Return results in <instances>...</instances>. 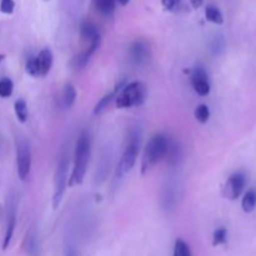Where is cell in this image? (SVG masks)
<instances>
[{
  "label": "cell",
  "instance_id": "cell-22",
  "mask_svg": "<svg viewBox=\"0 0 256 256\" xmlns=\"http://www.w3.org/2000/svg\"><path fill=\"white\" fill-rule=\"evenodd\" d=\"M12 90H14V84L9 78H2L0 80V98H9L12 96Z\"/></svg>",
  "mask_w": 256,
  "mask_h": 256
},
{
  "label": "cell",
  "instance_id": "cell-1",
  "mask_svg": "<svg viewBox=\"0 0 256 256\" xmlns=\"http://www.w3.org/2000/svg\"><path fill=\"white\" fill-rule=\"evenodd\" d=\"M90 152H92V139H90L89 132L84 130L78 138L76 146H75L74 168H72V176L69 179V186L80 185L84 182L88 164H89Z\"/></svg>",
  "mask_w": 256,
  "mask_h": 256
},
{
  "label": "cell",
  "instance_id": "cell-11",
  "mask_svg": "<svg viewBox=\"0 0 256 256\" xmlns=\"http://www.w3.org/2000/svg\"><path fill=\"white\" fill-rule=\"evenodd\" d=\"M100 42H102V38H100V35H98L96 38H94V39L90 42L89 48H88L85 52H82V54H79L78 56L74 58V60H72V62H74V66L78 68V69H82V68H84L85 65L89 62L92 55L94 54V52L98 50V48L100 46Z\"/></svg>",
  "mask_w": 256,
  "mask_h": 256
},
{
  "label": "cell",
  "instance_id": "cell-12",
  "mask_svg": "<svg viewBox=\"0 0 256 256\" xmlns=\"http://www.w3.org/2000/svg\"><path fill=\"white\" fill-rule=\"evenodd\" d=\"M36 60L38 66H39L40 76H46V75L49 74L50 69H52V62H54L52 50L48 49V48L42 49V52L36 55Z\"/></svg>",
  "mask_w": 256,
  "mask_h": 256
},
{
  "label": "cell",
  "instance_id": "cell-20",
  "mask_svg": "<svg viewBox=\"0 0 256 256\" xmlns=\"http://www.w3.org/2000/svg\"><path fill=\"white\" fill-rule=\"evenodd\" d=\"M62 100H64L65 108H68V109L74 105L75 100H76V90H75V88L72 86V84H68L66 86H65Z\"/></svg>",
  "mask_w": 256,
  "mask_h": 256
},
{
  "label": "cell",
  "instance_id": "cell-15",
  "mask_svg": "<svg viewBox=\"0 0 256 256\" xmlns=\"http://www.w3.org/2000/svg\"><path fill=\"white\" fill-rule=\"evenodd\" d=\"M98 35H100L99 32H98L96 26L92 22H82V26H80V36L82 39L92 42Z\"/></svg>",
  "mask_w": 256,
  "mask_h": 256
},
{
  "label": "cell",
  "instance_id": "cell-25",
  "mask_svg": "<svg viewBox=\"0 0 256 256\" xmlns=\"http://www.w3.org/2000/svg\"><path fill=\"white\" fill-rule=\"evenodd\" d=\"M25 70H26V72L30 75V76H35V78L40 76L36 56H30L29 59H28L26 65H25Z\"/></svg>",
  "mask_w": 256,
  "mask_h": 256
},
{
  "label": "cell",
  "instance_id": "cell-33",
  "mask_svg": "<svg viewBox=\"0 0 256 256\" xmlns=\"http://www.w3.org/2000/svg\"><path fill=\"white\" fill-rule=\"evenodd\" d=\"M45 2H48V0H45Z\"/></svg>",
  "mask_w": 256,
  "mask_h": 256
},
{
  "label": "cell",
  "instance_id": "cell-28",
  "mask_svg": "<svg viewBox=\"0 0 256 256\" xmlns=\"http://www.w3.org/2000/svg\"><path fill=\"white\" fill-rule=\"evenodd\" d=\"M180 2H182V0H162V4L165 10L172 12V10H174L175 8L180 4Z\"/></svg>",
  "mask_w": 256,
  "mask_h": 256
},
{
  "label": "cell",
  "instance_id": "cell-10",
  "mask_svg": "<svg viewBox=\"0 0 256 256\" xmlns=\"http://www.w3.org/2000/svg\"><path fill=\"white\" fill-rule=\"evenodd\" d=\"M15 225H16V202L12 200L8 209V219H6V230H5L4 242H2V250H6L10 245V242L14 235Z\"/></svg>",
  "mask_w": 256,
  "mask_h": 256
},
{
  "label": "cell",
  "instance_id": "cell-13",
  "mask_svg": "<svg viewBox=\"0 0 256 256\" xmlns=\"http://www.w3.org/2000/svg\"><path fill=\"white\" fill-rule=\"evenodd\" d=\"M125 80H122V82H119V84L116 85V86H115V89L112 90V92H109V94H106L105 95V96H102V99H100V102H98L96 105H95V108H94V115H99V114H102V112H104L105 109H106L108 106H109V104L110 102H112V100L114 99L115 96H116L118 95V92H120V90L122 89V88L125 86Z\"/></svg>",
  "mask_w": 256,
  "mask_h": 256
},
{
  "label": "cell",
  "instance_id": "cell-5",
  "mask_svg": "<svg viewBox=\"0 0 256 256\" xmlns=\"http://www.w3.org/2000/svg\"><path fill=\"white\" fill-rule=\"evenodd\" d=\"M68 170H69V152L64 149L59 158L55 172V188L52 195V208L58 209L68 186Z\"/></svg>",
  "mask_w": 256,
  "mask_h": 256
},
{
  "label": "cell",
  "instance_id": "cell-31",
  "mask_svg": "<svg viewBox=\"0 0 256 256\" xmlns=\"http://www.w3.org/2000/svg\"><path fill=\"white\" fill-rule=\"evenodd\" d=\"M118 2H119L122 5H126L130 0H118Z\"/></svg>",
  "mask_w": 256,
  "mask_h": 256
},
{
  "label": "cell",
  "instance_id": "cell-8",
  "mask_svg": "<svg viewBox=\"0 0 256 256\" xmlns=\"http://www.w3.org/2000/svg\"><path fill=\"white\" fill-rule=\"evenodd\" d=\"M192 84L195 92L200 96H206L210 92L209 76L202 68H195L192 74Z\"/></svg>",
  "mask_w": 256,
  "mask_h": 256
},
{
  "label": "cell",
  "instance_id": "cell-30",
  "mask_svg": "<svg viewBox=\"0 0 256 256\" xmlns=\"http://www.w3.org/2000/svg\"><path fill=\"white\" fill-rule=\"evenodd\" d=\"M190 2H192V5L194 9H198V8L202 6V2H204V0H190Z\"/></svg>",
  "mask_w": 256,
  "mask_h": 256
},
{
  "label": "cell",
  "instance_id": "cell-19",
  "mask_svg": "<svg viewBox=\"0 0 256 256\" xmlns=\"http://www.w3.org/2000/svg\"><path fill=\"white\" fill-rule=\"evenodd\" d=\"M14 110H15V115H16L18 120L20 122H26L28 120V105L25 102V100L19 99L15 102L14 104Z\"/></svg>",
  "mask_w": 256,
  "mask_h": 256
},
{
  "label": "cell",
  "instance_id": "cell-24",
  "mask_svg": "<svg viewBox=\"0 0 256 256\" xmlns=\"http://www.w3.org/2000/svg\"><path fill=\"white\" fill-rule=\"evenodd\" d=\"M228 240V230L225 228H220V229L215 230L214 235H212V245L214 246H219V245H224Z\"/></svg>",
  "mask_w": 256,
  "mask_h": 256
},
{
  "label": "cell",
  "instance_id": "cell-27",
  "mask_svg": "<svg viewBox=\"0 0 256 256\" xmlns=\"http://www.w3.org/2000/svg\"><path fill=\"white\" fill-rule=\"evenodd\" d=\"M224 39H222V36H219V38H215V40L212 42V50L214 54H220V52H222V49H224Z\"/></svg>",
  "mask_w": 256,
  "mask_h": 256
},
{
  "label": "cell",
  "instance_id": "cell-6",
  "mask_svg": "<svg viewBox=\"0 0 256 256\" xmlns=\"http://www.w3.org/2000/svg\"><path fill=\"white\" fill-rule=\"evenodd\" d=\"M16 168L20 180L24 182L29 176L32 169V150L29 142L24 138H20L16 142Z\"/></svg>",
  "mask_w": 256,
  "mask_h": 256
},
{
  "label": "cell",
  "instance_id": "cell-9",
  "mask_svg": "<svg viewBox=\"0 0 256 256\" xmlns=\"http://www.w3.org/2000/svg\"><path fill=\"white\" fill-rule=\"evenodd\" d=\"M129 54L132 64L139 66V65H142L144 62H146L148 58H149V48H148V45L142 40H136L130 46Z\"/></svg>",
  "mask_w": 256,
  "mask_h": 256
},
{
  "label": "cell",
  "instance_id": "cell-3",
  "mask_svg": "<svg viewBox=\"0 0 256 256\" xmlns=\"http://www.w3.org/2000/svg\"><path fill=\"white\" fill-rule=\"evenodd\" d=\"M116 96V106L119 109H129L144 104L148 98V90L142 82H134L125 85Z\"/></svg>",
  "mask_w": 256,
  "mask_h": 256
},
{
  "label": "cell",
  "instance_id": "cell-26",
  "mask_svg": "<svg viewBox=\"0 0 256 256\" xmlns=\"http://www.w3.org/2000/svg\"><path fill=\"white\" fill-rule=\"evenodd\" d=\"M15 9L14 0H0V12L4 14H12Z\"/></svg>",
  "mask_w": 256,
  "mask_h": 256
},
{
  "label": "cell",
  "instance_id": "cell-16",
  "mask_svg": "<svg viewBox=\"0 0 256 256\" xmlns=\"http://www.w3.org/2000/svg\"><path fill=\"white\" fill-rule=\"evenodd\" d=\"M118 0H94L95 9L102 15H110L115 10Z\"/></svg>",
  "mask_w": 256,
  "mask_h": 256
},
{
  "label": "cell",
  "instance_id": "cell-23",
  "mask_svg": "<svg viewBox=\"0 0 256 256\" xmlns=\"http://www.w3.org/2000/svg\"><path fill=\"white\" fill-rule=\"evenodd\" d=\"M194 115H195V118H196L198 122H202V124H205V122H208V120H209V118H210L209 106L205 104L199 105V106L195 109Z\"/></svg>",
  "mask_w": 256,
  "mask_h": 256
},
{
  "label": "cell",
  "instance_id": "cell-17",
  "mask_svg": "<svg viewBox=\"0 0 256 256\" xmlns=\"http://www.w3.org/2000/svg\"><path fill=\"white\" fill-rule=\"evenodd\" d=\"M205 18L208 22H212L216 25H222L224 22V16H222V12L214 5H209L205 9Z\"/></svg>",
  "mask_w": 256,
  "mask_h": 256
},
{
  "label": "cell",
  "instance_id": "cell-2",
  "mask_svg": "<svg viewBox=\"0 0 256 256\" xmlns=\"http://www.w3.org/2000/svg\"><path fill=\"white\" fill-rule=\"evenodd\" d=\"M168 146H169V139L165 135L158 134L149 140L145 146L144 155L142 162V174H146L152 166L158 164L162 158L166 155Z\"/></svg>",
  "mask_w": 256,
  "mask_h": 256
},
{
  "label": "cell",
  "instance_id": "cell-32",
  "mask_svg": "<svg viewBox=\"0 0 256 256\" xmlns=\"http://www.w3.org/2000/svg\"><path fill=\"white\" fill-rule=\"evenodd\" d=\"M4 58H5L4 54H0V62H2V60H4Z\"/></svg>",
  "mask_w": 256,
  "mask_h": 256
},
{
  "label": "cell",
  "instance_id": "cell-14",
  "mask_svg": "<svg viewBox=\"0 0 256 256\" xmlns=\"http://www.w3.org/2000/svg\"><path fill=\"white\" fill-rule=\"evenodd\" d=\"M25 246H26V252L29 256H36L39 254V242H38L36 232L34 229L28 232Z\"/></svg>",
  "mask_w": 256,
  "mask_h": 256
},
{
  "label": "cell",
  "instance_id": "cell-21",
  "mask_svg": "<svg viewBox=\"0 0 256 256\" xmlns=\"http://www.w3.org/2000/svg\"><path fill=\"white\" fill-rule=\"evenodd\" d=\"M174 256H192L189 245L182 239H178L174 245Z\"/></svg>",
  "mask_w": 256,
  "mask_h": 256
},
{
  "label": "cell",
  "instance_id": "cell-7",
  "mask_svg": "<svg viewBox=\"0 0 256 256\" xmlns=\"http://www.w3.org/2000/svg\"><path fill=\"white\" fill-rule=\"evenodd\" d=\"M245 184H246V178H245L244 172H235L225 182L222 194L226 199L236 200L244 192Z\"/></svg>",
  "mask_w": 256,
  "mask_h": 256
},
{
  "label": "cell",
  "instance_id": "cell-4",
  "mask_svg": "<svg viewBox=\"0 0 256 256\" xmlns=\"http://www.w3.org/2000/svg\"><path fill=\"white\" fill-rule=\"evenodd\" d=\"M140 136H142V132H140L139 128L138 129L135 128V129L130 132L129 142H128L126 148H125L124 152H122L119 164H118L115 179H122L125 174H128L132 169V166L136 162L138 154H139Z\"/></svg>",
  "mask_w": 256,
  "mask_h": 256
},
{
  "label": "cell",
  "instance_id": "cell-18",
  "mask_svg": "<svg viewBox=\"0 0 256 256\" xmlns=\"http://www.w3.org/2000/svg\"><path fill=\"white\" fill-rule=\"evenodd\" d=\"M242 210L245 212H252L256 208V190L252 189L244 195L242 202Z\"/></svg>",
  "mask_w": 256,
  "mask_h": 256
},
{
  "label": "cell",
  "instance_id": "cell-29",
  "mask_svg": "<svg viewBox=\"0 0 256 256\" xmlns=\"http://www.w3.org/2000/svg\"><path fill=\"white\" fill-rule=\"evenodd\" d=\"M65 256H79V255H78V252L75 250L74 246L68 245V246L65 248Z\"/></svg>",
  "mask_w": 256,
  "mask_h": 256
}]
</instances>
